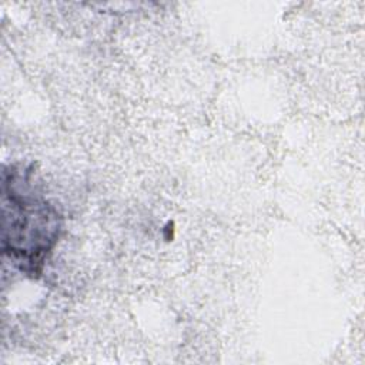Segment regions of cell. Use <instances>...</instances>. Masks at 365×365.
Masks as SVG:
<instances>
[{
	"mask_svg": "<svg viewBox=\"0 0 365 365\" xmlns=\"http://www.w3.org/2000/svg\"><path fill=\"white\" fill-rule=\"evenodd\" d=\"M61 230V215L33 184L31 171L3 173V254L27 274L41 272Z\"/></svg>",
	"mask_w": 365,
	"mask_h": 365,
	"instance_id": "obj_1",
	"label": "cell"
}]
</instances>
